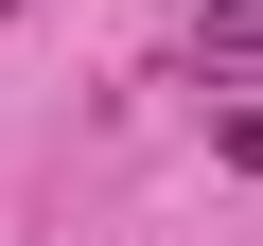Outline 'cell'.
I'll list each match as a JSON object with an SVG mask.
<instances>
[{
    "label": "cell",
    "mask_w": 263,
    "mask_h": 246,
    "mask_svg": "<svg viewBox=\"0 0 263 246\" xmlns=\"http://www.w3.org/2000/svg\"><path fill=\"white\" fill-rule=\"evenodd\" d=\"M193 53H211V71H246V53H263V0H211V36H193Z\"/></svg>",
    "instance_id": "1"
}]
</instances>
